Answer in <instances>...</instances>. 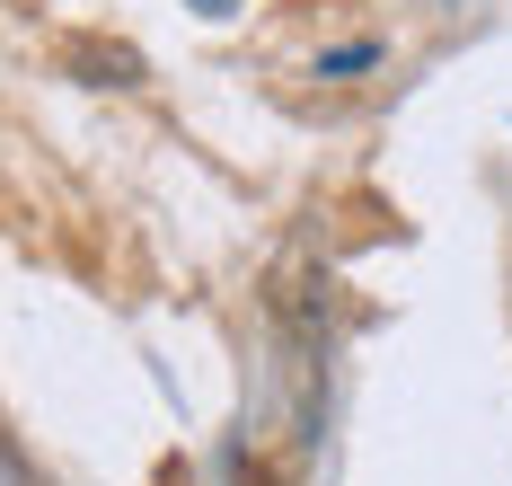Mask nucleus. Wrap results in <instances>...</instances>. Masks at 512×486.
I'll return each mask as SVG.
<instances>
[]
</instances>
